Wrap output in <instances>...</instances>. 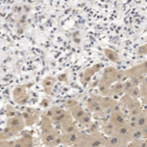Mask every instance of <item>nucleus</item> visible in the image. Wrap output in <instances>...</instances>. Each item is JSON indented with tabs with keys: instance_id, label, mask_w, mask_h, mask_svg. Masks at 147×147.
Returning <instances> with one entry per match:
<instances>
[{
	"instance_id": "obj_1",
	"label": "nucleus",
	"mask_w": 147,
	"mask_h": 147,
	"mask_svg": "<svg viewBox=\"0 0 147 147\" xmlns=\"http://www.w3.org/2000/svg\"><path fill=\"white\" fill-rule=\"evenodd\" d=\"M32 137L30 134H26L21 138L15 140H2L1 147H32Z\"/></svg>"
},
{
	"instance_id": "obj_2",
	"label": "nucleus",
	"mask_w": 147,
	"mask_h": 147,
	"mask_svg": "<svg viewBox=\"0 0 147 147\" xmlns=\"http://www.w3.org/2000/svg\"><path fill=\"white\" fill-rule=\"evenodd\" d=\"M120 104L121 106H123L124 108L127 109L129 113L134 112V111L137 110H141V103L138 101V99L132 98L129 94H124L121 97Z\"/></svg>"
},
{
	"instance_id": "obj_3",
	"label": "nucleus",
	"mask_w": 147,
	"mask_h": 147,
	"mask_svg": "<svg viewBox=\"0 0 147 147\" xmlns=\"http://www.w3.org/2000/svg\"><path fill=\"white\" fill-rule=\"evenodd\" d=\"M13 98L20 105H25L28 100V92L25 85H18L13 90Z\"/></svg>"
},
{
	"instance_id": "obj_4",
	"label": "nucleus",
	"mask_w": 147,
	"mask_h": 147,
	"mask_svg": "<svg viewBox=\"0 0 147 147\" xmlns=\"http://www.w3.org/2000/svg\"><path fill=\"white\" fill-rule=\"evenodd\" d=\"M86 105L90 112L93 113H103L105 112L103 106L101 104V96L99 95H92L87 99Z\"/></svg>"
},
{
	"instance_id": "obj_5",
	"label": "nucleus",
	"mask_w": 147,
	"mask_h": 147,
	"mask_svg": "<svg viewBox=\"0 0 147 147\" xmlns=\"http://www.w3.org/2000/svg\"><path fill=\"white\" fill-rule=\"evenodd\" d=\"M101 67H102V65L98 63V64L93 65L90 68L86 69V70L82 74V77H80V82H82V84L84 85H86L89 82H90V80L92 78H93V76L95 75L97 72L100 71Z\"/></svg>"
},
{
	"instance_id": "obj_6",
	"label": "nucleus",
	"mask_w": 147,
	"mask_h": 147,
	"mask_svg": "<svg viewBox=\"0 0 147 147\" xmlns=\"http://www.w3.org/2000/svg\"><path fill=\"white\" fill-rule=\"evenodd\" d=\"M24 121L25 120H24V118L22 117V115L9 118L8 121H7V127L14 129L15 131L20 132V131H22L24 129V127H25V122H24Z\"/></svg>"
},
{
	"instance_id": "obj_7",
	"label": "nucleus",
	"mask_w": 147,
	"mask_h": 147,
	"mask_svg": "<svg viewBox=\"0 0 147 147\" xmlns=\"http://www.w3.org/2000/svg\"><path fill=\"white\" fill-rule=\"evenodd\" d=\"M110 124H112L114 127H121V125H125L127 124V121L125 119V115L123 114V112H113L111 113L110 118L108 121Z\"/></svg>"
},
{
	"instance_id": "obj_8",
	"label": "nucleus",
	"mask_w": 147,
	"mask_h": 147,
	"mask_svg": "<svg viewBox=\"0 0 147 147\" xmlns=\"http://www.w3.org/2000/svg\"><path fill=\"white\" fill-rule=\"evenodd\" d=\"M61 127H62L63 134H73V132H77L79 131L78 129V125L74 123L72 115L70 117H68L65 121H63L61 123Z\"/></svg>"
},
{
	"instance_id": "obj_9",
	"label": "nucleus",
	"mask_w": 147,
	"mask_h": 147,
	"mask_svg": "<svg viewBox=\"0 0 147 147\" xmlns=\"http://www.w3.org/2000/svg\"><path fill=\"white\" fill-rule=\"evenodd\" d=\"M80 136V131L73 132V134H62V140L64 146H72L78 143Z\"/></svg>"
},
{
	"instance_id": "obj_10",
	"label": "nucleus",
	"mask_w": 147,
	"mask_h": 147,
	"mask_svg": "<svg viewBox=\"0 0 147 147\" xmlns=\"http://www.w3.org/2000/svg\"><path fill=\"white\" fill-rule=\"evenodd\" d=\"M57 79L54 77H46L45 79L42 80V86H43V90L46 94L51 93L53 86L55 84Z\"/></svg>"
},
{
	"instance_id": "obj_11",
	"label": "nucleus",
	"mask_w": 147,
	"mask_h": 147,
	"mask_svg": "<svg viewBox=\"0 0 147 147\" xmlns=\"http://www.w3.org/2000/svg\"><path fill=\"white\" fill-rule=\"evenodd\" d=\"M124 95V82H119L114 84L110 87V96L111 95Z\"/></svg>"
},
{
	"instance_id": "obj_12",
	"label": "nucleus",
	"mask_w": 147,
	"mask_h": 147,
	"mask_svg": "<svg viewBox=\"0 0 147 147\" xmlns=\"http://www.w3.org/2000/svg\"><path fill=\"white\" fill-rule=\"evenodd\" d=\"M70 113H71V115H72V117L74 118V119L79 121L80 118L84 117V114L86 112H85V111L84 110V108H82L80 105H77V106H75V107L70 109Z\"/></svg>"
},
{
	"instance_id": "obj_13",
	"label": "nucleus",
	"mask_w": 147,
	"mask_h": 147,
	"mask_svg": "<svg viewBox=\"0 0 147 147\" xmlns=\"http://www.w3.org/2000/svg\"><path fill=\"white\" fill-rule=\"evenodd\" d=\"M104 54H105V56L107 57L111 62L116 63V62H118V61H119V59H120L119 54H118L116 51L110 49V48H105V49H104Z\"/></svg>"
},
{
	"instance_id": "obj_14",
	"label": "nucleus",
	"mask_w": 147,
	"mask_h": 147,
	"mask_svg": "<svg viewBox=\"0 0 147 147\" xmlns=\"http://www.w3.org/2000/svg\"><path fill=\"white\" fill-rule=\"evenodd\" d=\"M65 111L66 110H64V109L60 108V107H52V108H50L46 112L45 117L49 118L50 120H52L53 118H55V117H57V116H59L60 114H62L63 112H65Z\"/></svg>"
},
{
	"instance_id": "obj_15",
	"label": "nucleus",
	"mask_w": 147,
	"mask_h": 147,
	"mask_svg": "<svg viewBox=\"0 0 147 147\" xmlns=\"http://www.w3.org/2000/svg\"><path fill=\"white\" fill-rule=\"evenodd\" d=\"M19 132L15 131L14 129H10V127H7L1 131V139L2 140H3V139L4 140H7V139H10L13 136H17Z\"/></svg>"
},
{
	"instance_id": "obj_16",
	"label": "nucleus",
	"mask_w": 147,
	"mask_h": 147,
	"mask_svg": "<svg viewBox=\"0 0 147 147\" xmlns=\"http://www.w3.org/2000/svg\"><path fill=\"white\" fill-rule=\"evenodd\" d=\"M122 143H123V142L121 141V139L117 136H109L108 138H106L105 147L119 146L120 144H122Z\"/></svg>"
},
{
	"instance_id": "obj_17",
	"label": "nucleus",
	"mask_w": 147,
	"mask_h": 147,
	"mask_svg": "<svg viewBox=\"0 0 147 147\" xmlns=\"http://www.w3.org/2000/svg\"><path fill=\"white\" fill-rule=\"evenodd\" d=\"M130 136H131L132 140H139V139H144L143 134H142L140 127H136L134 129L130 130Z\"/></svg>"
},
{
	"instance_id": "obj_18",
	"label": "nucleus",
	"mask_w": 147,
	"mask_h": 147,
	"mask_svg": "<svg viewBox=\"0 0 147 147\" xmlns=\"http://www.w3.org/2000/svg\"><path fill=\"white\" fill-rule=\"evenodd\" d=\"M103 131H104V134H105L106 136H108V137L112 136H115V127H114L112 124H110V123L108 122L107 124L104 125Z\"/></svg>"
},
{
	"instance_id": "obj_19",
	"label": "nucleus",
	"mask_w": 147,
	"mask_h": 147,
	"mask_svg": "<svg viewBox=\"0 0 147 147\" xmlns=\"http://www.w3.org/2000/svg\"><path fill=\"white\" fill-rule=\"evenodd\" d=\"M124 80H127V71L125 70H118L117 75H116V82H125Z\"/></svg>"
},
{
	"instance_id": "obj_20",
	"label": "nucleus",
	"mask_w": 147,
	"mask_h": 147,
	"mask_svg": "<svg viewBox=\"0 0 147 147\" xmlns=\"http://www.w3.org/2000/svg\"><path fill=\"white\" fill-rule=\"evenodd\" d=\"M129 96H131L134 99H138L139 97H141V89L140 86H134L129 93Z\"/></svg>"
},
{
	"instance_id": "obj_21",
	"label": "nucleus",
	"mask_w": 147,
	"mask_h": 147,
	"mask_svg": "<svg viewBox=\"0 0 147 147\" xmlns=\"http://www.w3.org/2000/svg\"><path fill=\"white\" fill-rule=\"evenodd\" d=\"M134 87V84L130 80H127L124 82V94H129V91Z\"/></svg>"
},
{
	"instance_id": "obj_22",
	"label": "nucleus",
	"mask_w": 147,
	"mask_h": 147,
	"mask_svg": "<svg viewBox=\"0 0 147 147\" xmlns=\"http://www.w3.org/2000/svg\"><path fill=\"white\" fill-rule=\"evenodd\" d=\"M91 121H92V118H91L90 114L85 113L84 117H82L79 120V122L82 125H89V124H91Z\"/></svg>"
},
{
	"instance_id": "obj_23",
	"label": "nucleus",
	"mask_w": 147,
	"mask_h": 147,
	"mask_svg": "<svg viewBox=\"0 0 147 147\" xmlns=\"http://www.w3.org/2000/svg\"><path fill=\"white\" fill-rule=\"evenodd\" d=\"M65 105H66V107H68L69 109H71V108L75 107V106L79 105V103H78V101L74 100V99H69V100L66 101Z\"/></svg>"
},
{
	"instance_id": "obj_24",
	"label": "nucleus",
	"mask_w": 147,
	"mask_h": 147,
	"mask_svg": "<svg viewBox=\"0 0 147 147\" xmlns=\"http://www.w3.org/2000/svg\"><path fill=\"white\" fill-rule=\"evenodd\" d=\"M140 89H141V97L143 98V100L147 99V84H142L140 85Z\"/></svg>"
},
{
	"instance_id": "obj_25",
	"label": "nucleus",
	"mask_w": 147,
	"mask_h": 147,
	"mask_svg": "<svg viewBox=\"0 0 147 147\" xmlns=\"http://www.w3.org/2000/svg\"><path fill=\"white\" fill-rule=\"evenodd\" d=\"M137 53L140 54V55H146L147 54V43L139 46L138 49H137Z\"/></svg>"
},
{
	"instance_id": "obj_26",
	"label": "nucleus",
	"mask_w": 147,
	"mask_h": 147,
	"mask_svg": "<svg viewBox=\"0 0 147 147\" xmlns=\"http://www.w3.org/2000/svg\"><path fill=\"white\" fill-rule=\"evenodd\" d=\"M57 79L60 80V82H67V80H68V75H67V73H63V74H61V75H59Z\"/></svg>"
},
{
	"instance_id": "obj_27",
	"label": "nucleus",
	"mask_w": 147,
	"mask_h": 147,
	"mask_svg": "<svg viewBox=\"0 0 147 147\" xmlns=\"http://www.w3.org/2000/svg\"><path fill=\"white\" fill-rule=\"evenodd\" d=\"M141 131L142 134H143V138H147V125L141 127Z\"/></svg>"
},
{
	"instance_id": "obj_28",
	"label": "nucleus",
	"mask_w": 147,
	"mask_h": 147,
	"mask_svg": "<svg viewBox=\"0 0 147 147\" xmlns=\"http://www.w3.org/2000/svg\"><path fill=\"white\" fill-rule=\"evenodd\" d=\"M143 102H144V103H145V105L147 106V99H145V100H143Z\"/></svg>"
},
{
	"instance_id": "obj_29",
	"label": "nucleus",
	"mask_w": 147,
	"mask_h": 147,
	"mask_svg": "<svg viewBox=\"0 0 147 147\" xmlns=\"http://www.w3.org/2000/svg\"><path fill=\"white\" fill-rule=\"evenodd\" d=\"M146 118H147V111H146Z\"/></svg>"
},
{
	"instance_id": "obj_30",
	"label": "nucleus",
	"mask_w": 147,
	"mask_h": 147,
	"mask_svg": "<svg viewBox=\"0 0 147 147\" xmlns=\"http://www.w3.org/2000/svg\"><path fill=\"white\" fill-rule=\"evenodd\" d=\"M146 141H147V139H146Z\"/></svg>"
}]
</instances>
